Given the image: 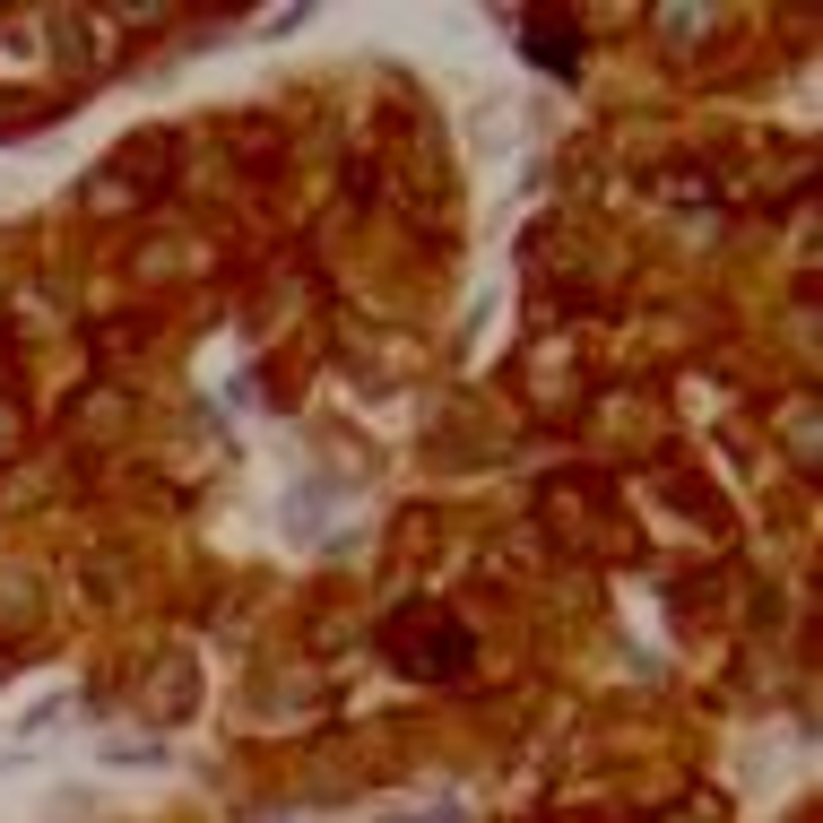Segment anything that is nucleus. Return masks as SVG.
I'll list each match as a JSON object with an SVG mask.
<instances>
[{"label":"nucleus","mask_w":823,"mask_h":823,"mask_svg":"<svg viewBox=\"0 0 823 823\" xmlns=\"http://www.w3.org/2000/svg\"><path fill=\"white\" fill-rule=\"evenodd\" d=\"M529 44H538V61H546V70H555V61H573V26L555 35L546 17H529Z\"/></svg>","instance_id":"obj_1"}]
</instances>
